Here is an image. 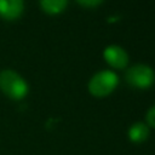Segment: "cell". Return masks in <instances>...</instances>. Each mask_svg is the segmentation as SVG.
Here are the masks:
<instances>
[{
  "mask_svg": "<svg viewBox=\"0 0 155 155\" xmlns=\"http://www.w3.org/2000/svg\"><path fill=\"white\" fill-rule=\"evenodd\" d=\"M0 90L8 98L19 101L27 96L28 84L18 73L5 69L0 73Z\"/></svg>",
  "mask_w": 155,
  "mask_h": 155,
  "instance_id": "1",
  "label": "cell"
},
{
  "mask_svg": "<svg viewBox=\"0 0 155 155\" xmlns=\"http://www.w3.org/2000/svg\"><path fill=\"white\" fill-rule=\"evenodd\" d=\"M119 78L111 70H101L94 74L88 82V91L94 97H105L117 86Z\"/></svg>",
  "mask_w": 155,
  "mask_h": 155,
  "instance_id": "2",
  "label": "cell"
},
{
  "mask_svg": "<svg viewBox=\"0 0 155 155\" xmlns=\"http://www.w3.org/2000/svg\"><path fill=\"white\" fill-rule=\"evenodd\" d=\"M126 81L136 88H148L155 81L154 70L147 64H136L127 69L125 74Z\"/></svg>",
  "mask_w": 155,
  "mask_h": 155,
  "instance_id": "3",
  "label": "cell"
},
{
  "mask_svg": "<svg viewBox=\"0 0 155 155\" xmlns=\"http://www.w3.org/2000/svg\"><path fill=\"white\" fill-rule=\"evenodd\" d=\"M103 56H104V59L107 61V63L113 68L121 69L128 64V54L121 46L110 45V46L105 47Z\"/></svg>",
  "mask_w": 155,
  "mask_h": 155,
  "instance_id": "4",
  "label": "cell"
},
{
  "mask_svg": "<svg viewBox=\"0 0 155 155\" xmlns=\"http://www.w3.org/2000/svg\"><path fill=\"white\" fill-rule=\"evenodd\" d=\"M24 10V0H0V17L13 21L21 17Z\"/></svg>",
  "mask_w": 155,
  "mask_h": 155,
  "instance_id": "5",
  "label": "cell"
},
{
  "mask_svg": "<svg viewBox=\"0 0 155 155\" xmlns=\"http://www.w3.org/2000/svg\"><path fill=\"white\" fill-rule=\"evenodd\" d=\"M148 137H149V127L143 122H136L128 130V138L133 143L145 142Z\"/></svg>",
  "mask_w": 155,
  "mask_h": 155,
  "instance_id": "6",
  "label": "cell"
},
{
  "mask_svg": "<svg viewBox=\"0 0 155 155\" xmlns=\"http://www.w3.org/2000/svg\"><path fill=\"white\" fill-rule=\"evenodd\" d=\"M68 0H40L41 8L50 13V15H57L62 12L67 7Z\"/></svg>",
  "mask_w": 155,
  "mask_h": 155,
  "instance_id": "7",
  "label": "cell"
},
{
  "mask_svg": "<svg viewBox=\"0 0 155 155\" xmlns=\"http://www.w3.org/2000/svg\"><path fill=\"white\" fill-rule=\"evenodd\" d=\"M145 119H147V124H148L150 127H154V128H155V105L151 107V108L148 110Z\"/></svg>",
  "mask_w": 155,
  "mask_h": 155,
  "instance_id": "8",
  "label": "cell"
},
{
  "mask_svg": "<svg viewBox=\"0 0 155 155\" xmlns=\"http://www.w3.org/2000/svg\"><path fill=\"white\" fill-rule=\"evenodd\" d=\"M103 0H78L79 4H81L82 6H86V7H94V6H98Z\"/></svg>",
  "mask_w": 155,
  "mask_h": 155,
  "instance_id": "9",
  "label": "cell"
}]
</instances>
